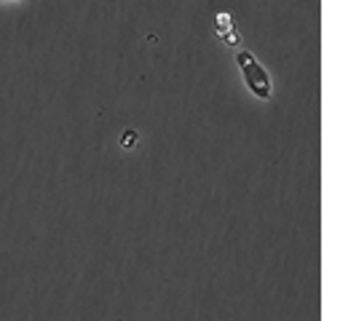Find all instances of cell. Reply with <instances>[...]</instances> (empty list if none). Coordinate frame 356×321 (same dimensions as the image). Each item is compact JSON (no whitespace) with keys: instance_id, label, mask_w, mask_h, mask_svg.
Masks as SVG:
<instances>
[{"instance_id":"7a4b0ae2","label":"cell","mask_w":356,"mask_h":321,"mask_svg":"<svg viewBox=\"0 0 356 321\" xmlns=\"http://www.w3.org/2000/svg\"><path fill=\"white\" fill-rule=\"evenodd\" d=\"M121 145H124V147H131V145H134V131L124 134V137H121Z\"/></svg>"},{"instance_id":"277c9868","label":"cell","mask_w":356,"mask_h":321,"mask_svg":"<svg viewBox=\"0 0 356 321\" xmlns=\"http://www.w3.org/2000/svg\"><path fill=\"white\" fill-rule=\"evenodd\" d=\"M17 3H19V0H17Z\"/></svg>"},{"instance_id":"6da1fadb","label":"cell","mask_w":356,"mask_h":321,"mask_svg":"<svg viewBox=\"0 0 356 321\" xmlns=\"http://www.w3.org/2000/svg\"><path fill=\"white\" fill-rule=\"evenodd\" d=\"M236 65H238V70L244 75V83H247V89L257 97V99H270V94H273V83H270V75L268 70L257 62V56L247 49H241V51L236 54Z\"/></svg>"},{"instance_id":"3957f363","label":"cell","mask_w":356,"mask_h":321,"mask_svg":"<svg viewBox=\"0 0 356 321\" xmlns=\"http://www.w3.org/2000/svg\"><path fill=\"white\" fill-rule=\"evenodd\" d=\"M0 3H3V0H0Z\"/></svg>"}]
</instances>
